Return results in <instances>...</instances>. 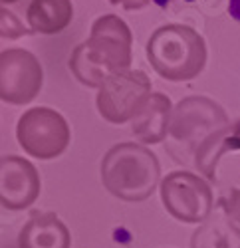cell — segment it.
<instances>
[{
  "instance_id": "obj_1",
  "label": "cell",
  "mask_w": 240,
  "mask_h": 248,
  "mask_svg": "<svg viewBox=\"0 0 240 248\" xmlns=\"http://www.w3.org/2000/svg\"><path fill=\"white\" fill-rule=\"evenodd\" d=\"M133 36L129 26L115 14L99 16L86 42L74 48L70 70L88 88H102L105 81L131 66Z\"/></svg>"
},
{
  "instance_id": "obj_2",
  "label": "cell",
  "mask_w": 240,
  "mask_h": 248,
  "mask_svg": "<svg viewBox=\"0 0 240 248\" xmlns=\"http://www.w3.org/2000/svg\"><path fill=\"white\" fill-rule=\"evenodd\" d=\"M161 181L157 155L139 143H117L102 159L104 187L125 202L147 201Z\"/></svg>"
},
{
  "instance_id": "obj_3",
  "label": "cell",
  "mask_w": 240,
  "mask_h": 248,
  "mask_svg": "<svg viewBox=\"0 0 240 248\" xmlns=\"http://www.w3.org/2000/svg\"><path fill=\"white\" fill-rule=\"evenodd\" d=\"M147 60L153 70L169 81H189L205 70V38L185 24L157 28L147 42Z\"/></svg>"
},
{
  "instance_id": "obj_4",
  "label": "cell",
  "mask_w": 240,
  "mask_h": 248,
  "mask_svg": "<svg viewBox=\"0 0 240 248\" xmlns=\"http://www.w3.org/2000/svg\"><path fill=\"white\" fill-rule=\"evenodd\" d=\"M70 125L62 113L52 108L26 109L18 119L16 139L26 155L50 161L60 157L70 145Z\"/></svg>"
},
{
  "instance_id": "obj_5",
  "label": "cell",
  "mask_w": 240,
  "mask_h": 248,
  "mask_svg": "<svg viewBox=\"0 0 240 248\" xmlns=\"http://www.w3.org/2000/svg\"><path fill=\"white\" fill-rule=\"evenodd\" d=\"M159 191H161L165 211L175 220L187 224H203L210 218L214 197L210 185L201 175L189 171H173L163 177Z\"/></svg>"
},
{
  "instance_id": "obj_6",
  "label": "cell",
  "mask_w": 240,
  "mask_h": 248,
  "mask_svg": "<svg viewBox=\"0 0 240 248\" xmlns=\"http://www.w3.org/2000/svg\"><path fill=\"white\" fill-rule=\"evenodd\" d=\"M151 79L141 70H127L109 78L97 92V111L113 125L133 121L153 95Z\"/></svg>"
},
{
  "instance_id": "obj_7",
  "label": "cell",
  "mask_w": 240,
  "mask_h": 248,
  "mask_svg": "<svg viewBox=\"0 0 240 248\" xmlns=\"http://www.w3.org/2000/svg\"><path fill=\"white\" fill-rule=\"evenodd\" d=\"M44 72L38 58L22 48L0 54V97L10 106H26L42 90Z\"/></svg>"
},
{
  "instance_id": "obj_8",
  "label": "cell",
  "mask_w": 240,
  "mask_h": 248,
  "mask_svg": "<svg viewBox=\"0 0 240 248\" xmlns=\"http://www.w3.org/2000/svg\"><path fill=\"white\" fill-rule=\"evenodd\" d=\"M228 125L225 109L216 101L201 95H191L177 103L171 119V137L179 143L195 145V151L201 143L214 131Z\"/></svg>"
},
{
  "instance_id": "obj_9",
  "label": "cell",
  "mask_w": 240,
  "mask_h": 248,
  "mask_svg": "<svg viewBox=\"0 0 240 248\" xmlns=\"http://www.w3.org/2000/svg\"><path fill=\"white\" fill-rule=\"evenodd\" d=\"M40 175L34 165L18 155L0 159V202L8 211H24L40 197Z\"/></svg>"
},
{
  "instance_id": "obj_10",
  "label": "cell",
  "mask_w": 240,
  "mask_h": 248,
  "mask_svg": "<svg viewBox=\"0 0 240 248\" xmlns=\"http://www.w3.org/2000/svg\"><path fill=\"white\" fill-rule=\"evenodd\" d=\"M72 236L54 213H34L18 234V248H70Z\"/></svg>"
},
{
  "instance_id": "obj_11",
  "label": "cell",
  "mask_w": 240,
  "mask_h": 248,
  "mask_svg": "<svg viewBox=\"0 0 240 248\" xmlns=\"http://www.w3.org/2000/svg\"><path fill=\"white\" fill-rule=\"evenodd\" d=\"M173 103L165 93H153L143 111L131 121L133 135L143 143H161L171 133Z\"/></svg>"
},
{
  "instance_id": "obj_12",
  "label": "cell",
  "mask_w": 240,
  "mask_h": 248,
  "mask_svg": "<svg viewBox=\"0 0 240 248\" xmlns=\"http://www.w3.org/2000/svg\"><path fill=\"white\" fill-rule=\"evenodd\" d=\"M228 151H240V119L210 133L195 151V167L205 179L216 181V165Z\"/></svg>"
},
{
  "instance_id": "obj_13",
  "label": "cell",
  "mask_w": 240,
  "mask_h": 248,
  "mask_svg": "<svg viewBox=\"0 0 240 248\" xmlns=\"http://www.w3.org/2000/svg\"><path fill=\"white\" fill-rule=\"evenodd\" d=\"M26 20L36 34H60L72 24L74 4L72 0H30Z\"/></svg>"
},
{
  "instance_id": "obj_14",
  "label": "cell",
  "mask_w": 240,
  "mask_h": 248,
  "mask_svg": "<svg viewBox=\"0 0 240 248\" xmlns=\"http://www.w3.org/2000/svg\"><path fill=\"white\" fill-rule=\"evenodd\" d=\"M191 248H240V226L226 217H210L195 231Z\"/></svg>"
},
{
  "instance_id": "obj_15",
  "label": "cell",
  "mask_w": 240,
  "mask_h": 248,
  "mask_svg": "<svg viewBox=\"0 0 240 248\" xmlns=\"http://www.w3.org/2000/svg\"><path fill=\"white\" fill-rule=\"evenodd\" d=\"M218 206L223 209V213L228 220H232L236 226H240V189H232L226 197L218 201Z\"/></svg>"
},
{
  "instance_id": "obj_16",
  "label": "cell",
  "mask_w": 240,
  "mask_h": 248,
  "mask_svg": "<svg viewBox=\"0 0 240 248\" xmlns=\"http://www.w3.org/2000/svg\"><path fill=\"white\" fill-rule=\"evenodd\" d=\"M0 18H2V22H0V34H2V38H18V36H24L28 30H24V26L18 22L16 16L10 14L6 8L0 10Z\"/></svg>"
},
{
  "instance_id": "obj_17",
  "label": "cell",
  "mask_w": 240,
  "mask_h": 248,
  "mask_svg": "<svg viewBox=\"0 0 240 248\" xmlns=\"http://www.w3.org/2000/svg\"><path fill=\"white\" fill-rule=\"evenodd\" d=\"M109 2L115 6H123L125 10H137V8L147 6L151 0H109Z\"/></svg>"
},
{
  "instance_id": "obj_18",
  "label": "cell",
  "mask_w": 240,
  "mask_h": 248,
  "mask_svg": "<svg viewBox=\"0 0 240 248\" xmlns=\"http://www.w3.org/2000/svg\"><path fill=\"white\" fill-rule=\"evenodd\" d=\"M228 14L240 22V0H230L228 2Z\"/></svg>"
},
{
  "instance_id": "obj_19",
  "label": "cell",
  "mask_w": 240,
  "mask_h": 248,
  "mask_svg": "<svg viewBox=\"0 0 240 248\" xmlns=\"http://www.w3.org/2000/svg\"><path fill=\"white\" fill-rule=\"evenodd\" d=\"M2 4H12V2H16V0H0Z\"/></svg>"
}]
</instances>
